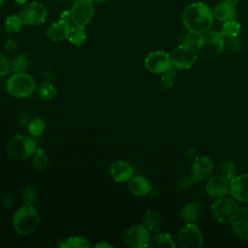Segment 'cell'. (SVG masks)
Here are the masks:
<instances>
[{
  "label": "cell",
  "mask_w": 248,
  "mask_h": 248,
  "mask_svg": "<svg viewBox=\"0 0 248 248\" xmlns=\"http://www.w3.org/2000/svg\"><path fill=\"white\" fill-rule=\"evenodd\" d=\"M181 20L184 27L192 33L202 34L210 30L213 25L214 16L211 9L202 2L188 5L182 12Z\"/></svg>",
  "instance_id": "cell-1"
},
{
  "label": "cell",
  "mask_w": 248,
  "mask_h": 248,
  "mask_svg": "<svg viewBox=\"0 0 248 248\" xmlns=\"http://www.w3.org/2000/svg\"><path fill=\"white\" fill-rule=\"evenodd\" d=\"M12 223L19 234H29L38 228L40 217L33 205L24 203L14 213Z\"/></svg>",
  "instance_id": "cell-2"
},
{
  "label": "cell",
  "mask_w": 248,
  "mask_h": 248,
  "mask_svg": "<svg viewBox=\"0 0 248 248\" xmlns=\"http://www.w3.org/2000/svg\"><path fill=\"white\" fill-rule=\"evenodd\" d=\"M225 47V37L221 32L208 30L199 35L197 49L204 57H217Z\"/></svg>",
  "instance_id": "cell-3"
},
{
  "label": "cell",
  "mask_w": 248,
  "mask_h": 248,
  "mask_svg": "<svg viewBox=\"0 0 248 248\" xmlns=\"http://www.w3.org/2000/svg\"><path fill=\"white\" fill-rule=\"evenodd\" d=\"M6 87L12 96L16 98H27L34 93L36 84L30 75L24 72H16L7 80Z\"/></svg>",
  "instance_id": "cell-4"
},
{
  "label": "cell",
  "mask_w": 248,
  "mask_h": 248,
  "mask_svg": "<svg viewBox=\"0 0 248 248\" xmlns=\"http://www.w3.org/2000/svg\"><path fill=\"white\" fill-rule=\"evenodd\" d=\"M213 217L220 223H232L239 217L240 206L234 199L220 198L211 206Z\"/></svg>",
  "instance_id": "cell-5"
},
{
  "label": "cell",
  "mask_w": 248,
  "mask_h": 248,
  "mask_svg": "<svg viewBox=\"0 0 248 248\" xmlns=\"http://www.w3.org/2000/svg\"><path fill=\"white\" fill-rule=\"evenodd\" d=\"M36 149L35 140L26 135H16L7 144L9 156L16 160H23L32 156Z\"/></svg>",
  "instance_id": "cell-6"
},
{
  "label": "cell",
  "mask_w": 248,
  "mask_h": 248,
  "mask_svg": "<svg viewBox=\"0 0 248 248\" xmlns=\"http://www.w3.org/2000/svg\"><path fill=\"white\" fill-rule=\"evenodd\" d=\"M197 60V51L195 47L185 45L176 46L170 54L171 66L178 70H187L191 68Z\"/></svg>",
  "instance_id": "cell-7"
},
{
  "label": "cell",
  "mask_w": 248,
  "mask_h": 248,
  "mask_svg": "<svg viewBox=\"0 0 248 248\" xmlns=\"http://www.w3.org/2000/svg\"><path fill=\"white\" fill-rule=\"evenodd\" d=\"M94 15V4L92 0H77L71 8L70 19L74 25H87Z\"/></svg>",
  "instance_id": "cell-8"
},
{
  "label": "cell",
  "mask_w": 248,
  "mask_h": 248,
  "mask_svg": "<svg viewBox=\"0 0 248 248\" xmlns=\"http://www.w3.org/2000/svg\"><path fill=\"white\" fill-rule=\"evenodd\" d=\"M178 244L182 248H200L203 244V236L194 223H187L180 228L177 234Z\"/></svg>",
  "instance_id": "cell-9"
},
{
  "label": "cell",
  "mask_w": 248,
  "mask_h": 248,
  "mask_svg": "<svg viewBox=\"0 0 248 248\" xmlns=\"http://www.w3.org/2000/svg\"><path fill=\"white\" fill-rule=\"evenodd\" d=\"M25 25H39L46 18V10L39 2L25 3L18 13Z\"/></svg>",
  "instance_id": "cell-10"
},
{
  "label": "cell",
  "mask_w": 248,
  "mask_h": 248,
  "mask_svg": "<svg viewBox=\"0 0 248 248\" xmlns=\"http://www.w3.org/2000/svg\"><path fill=\"white\" fill-rule=\"evenodd\" d=\"M145 68L153 74H163L171 66L170 55L162 50L152 51L147 54L144 59Z\"/></svg>",
  "instance_id": "cell-11"
},
{
  "label": "cell",
  "mask_w": 248,
  "mask_h": 248,
  "mask_svg": "<svg viewBox=\"0 0 248 248\" xmlns=\"http://www.w3.org/2000/svg\"><path fill=\"white\" fill-rule=\"evenodd\" d=\"M150 232L143 225H136L128 229L124 234L125 243L133 248L148 247Z\"/></svg>",
  "instance_id": "cell-12"
},
{
  "label": "cell",
  "mask_w": 248,
  "mask_h": 248,
  "mask_svg": "<svg viewBox=\"0 0 248 248\" xmlns=\"http://www.w3.org/2000/svg\"><path fill=\"white\" fill-rule=\"evenodd\" d=\"M69 19H70V13L64 12L61 15V17L59 20L49 25V27L46 30V36L53 42H59V41L68 39L72 29V25Z\"/></svg>",
  "instance_id": "cell-13"
},
{
  "label": "cell",
  "mask_w": 248,
  "mask_h": 248,
  "mask_svg": "<svg viewBox=\"0 0 248 248\" xmlns=\"http://www.w3.org/2000/svg\"><path fill=\"white\" fill-rule=\"evenodd\" d=\"M229 193L239 202H248V174L235 175L230 180Z\"/></svg>",
  "instance_id": "cell-14"
},
{
  "label": "cell",
  "mask_w": 248,
  "mask_h": 248,
  "mask_svg": "<svg viewBox=\"0 0 248 248\" xmlns=\"http://www.w3.org/2000/svg\"><path fill=\"white\" fill-rule=\"evenodd\" d=\"M238 2L239 0H220L212 11L214 17L223 23L235 19Z\"/></svg>",
  "instance_id": "cell-15"
},
{
  "label": "cell",
  "mask_w": 248,
  "mask_h": 248,
  "mask_svg": "<svg viewBox=\"0 0 248 248\" xmlns=\"http://www.w3.org/2000/svg\"><path fill=\"white\" fill-rule=\"evenodd\" d=\"M214 170V164L206 156H201L195 159L192 166V175L197 182L208 179Z\"/></svg>",
  "instance_id": "cell-16"
},
{
  "label": "cell",
  "mask_w": 248,
  "mask_h": 248,
  "mask_svg": "<svg viewBox=\"0 0 248 248\" xmlns=\"http://www.w3.org/2000/svg\"><path fill=\"white\" fill-rule=\"evenodd\" d=\"M229 180L221 175H215L209 177L205 186V190L210 197L222 198L229 192Z\"/></svg>",
  "instance_id": "cell-17"
},
{
  "label": "cell",
  "mask_w": 248,
  "mask_h": 248,
  "mask_svg": "<svg viewBox=\"0 0 248 248\" xmlns=\"http://www.w3.org/2000/svg\"><path fill=\"white\" fill-rule=\"evenodd\" d=\"M132 167L125 161L118 160L113 162L109 167V173L113 180L117 182H127L133 175Z\"/></svg>",
  "instance_id": "cell-18"
},
{
  "label": "cell",
  "mask_w": 248,
  "mask_h": 248,
  "mask_svg": "<svg viewBox=\"0 0 248 248\" xmlns=\"http://www.w3.org/2000/svg\"><path fill=\"white\" fill-rule=\"evenodd\" d=\"M128 188L133 195L138 197L145 196L151 191V185L149 181L141 175L131 177L128 181Z\"/></svg>",
  "instance_id": "cell-19"
},
{
  "label": "cell",
  "mask_w": 248,
  "mask_h": 248,
  "mask_svg": "<svg viewBox=\"0 0 248 248\" xmlns=\"http://www.w3.org/2000/svg\"><path fill=\"white\" fill-rule=\"evenodd\" d=\"M202 213V206L199 202H191L184 205L180 210V217L186 223H194L199 219Z\"/></svg>",
  "instance_id": "cell-20"
},
{
  "label": "cell",
  "mask_w": 248,
  "mask_h": 248,
  "mask_svg": "<svg viewBox=\"0 0 248 248\" xmlns=\"http://www.w3.org/2000/svg\"><path fill=\"white\" fill-rule=\"evenodd\" d=\"M141 221L143 223V226L149 231L157 232L160 230L161 227V218L157 211L150 209L144 212L142 215Z\"/></svg>",
  "instance_id": "cell-21"
},
{
  "label": "cell",
  "mask_w": 248,
  "mask_h": 248,
  "mask_svg": "<svg viewBox=\"0 0 248 248\" xmlns=\"http://www.w3.org/2000/svg\"><path fill=\"white\" fill-rule=\"evenodd\" d=\"M148 247L157 248V247H170L174 248L175 243L172 237L169 233L161 232L155 234L153 237H150Z\"/></svg>",
  "instance_id": "cell-22"
},
{
  "label": "cell",
  "mask_w": 248,
  "mask_h": 248,
  "mask_svg": "<svg viewBox=\"0 0 248 248\" xmlns=\"http://www.w3.org/2000/svg\"><path fill=\"white\" fill-rule=\"evenodd\" d=\"M58 245L63 248H88L89 241L82 236H71L67 239L61 240Z\"/></svg>",
  "instance_id": "cell-23"
},
{
  "label": "cell",
  "mask_w": 248,
  "mask_h": 248,
  "mask_svg": "<svg viewBox=\"0 0 248 248\" xmlns=\"http://www.w3.org/2000/svg\"><path fill=\"white\" fill-rule=\"evenodd\" d=\"M68 40L71 44L75 46H81L82 44H84V42L86 41V33L84 26H72Z\"/></svg>",
  "instance_id": "cell-24"
},
{
  "label": "cell",
  "mask_w": 248,
  "mask_h": 248,
  "mask_svg": "<svg viewBox=\"0 0 248 248\" xmlns=\"http://www.w3.org/2000/svg\"><path fill=\"white\" fill-rule=\"evenodd\" d=\"M33 155L34 169L38 171L45 170L48 164V158L46 151L43 148H37Z\"/></svg>",
  "instance_id": "cell-25"
},
{
  "label": "cell",
  "mask_w": 248,
  "mask_h": 248,
  "mask_svg": "<svg viewBox=\"0 0 248 248\" xmlns=\"http://www.w3.org/2000/svg\"><path fill=\"white\" fill-rule=\"evenodd\" d=\"M232 229L238 237L248 239V220L238 217L232 222Z\"/></svg>",
  "instance_id": "cell-26"
},
{
  "label": "cell",
  "mask_w": 248,
  "mask_h": 248,
  "mask_svg": "<svg viewBox=\"0 0 248 248\" xmlns=\"http://www.w3.org/2000/svg\"><path fill=\"white\" fill-rule=\"evenodd\" d=\"M240 29H241L240 23H238L235 19L230 20V21H227V22L223 23V26H222V29H221V34L225 38L237 37V35L240 32Z\"/></svg>",
  "instance_id": "cell-27"
},
{
  "label": "cell",
  "mask_w": 248,
  "mask_h": 248,
  "mask_svg": "<svg viewBox=\"0 0 248 248\" xmlns=\"http://www.w3.org/2000/svg\"><path fill=\"white\" fill-rule=\"evenodd\" d=\"M218 171H219V175L225 177L227 180L230 181L232 178L235 176V172H236L235 164L232 161L225 160L221 162V164L219 165Z\"/></svg>",
  "instance_id": "cell-28"
},
{
  "label": "cell",
  "mask_w": 248,
  "mask_h": 248,
  "mask_svg": "<svg viewBox=\"0 0 248 248\" xmlns=\"http://www.w3.org/2000/svg\"><path fill=\"white\" fill-rule=\"evenodd\" d=\"M23 24L24 23L22 21V18L20 17V16L18 14L12 15L6 18L5 29L8 33H16L21 29Z\"/></svg>",
  "instance_id": "cell-29"
},
{
  "label": "cell",
  "mask_w": 248,
  "mask_h": 248,
  "mask_svg": "<svg viewBox=\"0 0 248 248\" xmlns=\"http://www.w3.org/2000/svg\"><path fill=\"white\" fill-rule=\"evenodd\" d=\"M55 94H56V88L52 83L47 81L42 82L37 89V95L42 100H50L55 96Z\"/></svg>",
  "instance_id": "cell-30"
},
{
  "label": "cell",
  "mask_w": 248,
  "mask_h": 248,
  "mask_svg": "<svg viewBox=\"0 0 248 248\" xmlns=\"http://www.w3.org/2000/svg\"><path fill=\"white\" fill-rule=\"evenodd\" d=\"M160 78V85L162 88L167 89L170 88L175 80V68L170 67L169 70L165 71L163 74H161Z\"/></svg>",
  "instance_id": "cell-31"
},
{
  "label": "cell",
  "mask_w": 248,
  "mask_h": 248,
  "mask_svg": "<svg viewBox=\"0 0 248 248\" xmlns=\"http://www.w3.org/2000/svg\"><path fill=\"white\" fill-rule=\"evenodd\" d=\"M44 130H45V122L42 118L36 117L29 122L28 131L32 136L38 137L44 132Z\"/></svg>",
  "instance_id": "cell-32"
},
{
  "label": "cell",
  "mask_w": 248,
  "mask_h": 248,
  "mask_svg": "<svg viewBox=\"0 0 248 248\" xmlns=\"http://www.w3.org/2000/svg\"><path fill=\"white\" fill-rule=\"evenodd\" d=\"M28 67V59L25 54L17 55L13 61V70L15 72H24Z\"/></svg>",
  "instance_id": "cell-33"
},
{
  "label": "cell",
  "mask_w": 248,
  "mask_h": 248,
  "mask_svg": "<svg viewBox=\"0 0 248 248\" xmlns=\"http://www.w3.org/2000/svg\"><path fill=\"white\" fill-rule=\"evenodd\" d=\"M197 181L195 180L194 176L192 174L190 175H184L182 176L176 183V188L178 191H185L189 189L193 184H195Z\"/></svg>",
  "instance_id": "cell-34"
},
{
  "label": "cell",
  "mask_w": 248,
  "mask_h": 248,
  "mask_svg": "<svg viewBox=\"0 0 248 248\" xmlns=\"http://www.w3.org/2000/svg\"><path fill=\"white\" fill-rule=\"evenodd\" d=\"M198 38H199L198 34H195L192 32L185 33L181 38V45H185V46L196 48L198 44Z\"/></svg>",
  "instance_id": "cell-35"
},
{
  "label": "cell",
  "mask_w": 248,
  "mask_h": 248,
  "mask_svg": "<svg viewBox=\"0 0 248 248\" xmlns=\"http://www.w3.org/2000/svg\"><path fill=\"white\" fill-rule=\"evenodd\" d=\"M23 200H24V202L26 204L33 205L36 202V200H37L36 191L33 187L28 186L24 189V191H23Z\"/></svg>",
  "instance_id": "cell-36"
},
{
  "label": "cell",
  "mask_w": 248,
  "mask_h": 248,
  "mask_svg": "<svg viewBox=\"0 0 248 248\" xmlns=\"http://www.w3.org/2000/svg\"><path fill=\"white\" fill-rule=\"evenodd\" d=\"M10 72V65L6 57L0 52V77H5Z\"/></svg>",
  "instance_id": "cell-37"
},
{
  "label": "cell",
  "mask_w": 248,
  "mask_h": 248,
  "mask_svg": "<svg viewBox=\"0 0 248 248\" xmlns=\"http://www.w3.org/2000/svg\"><path fill=\"white\" fill-rule=\"evenodd\" d=\"M228 40V45L230 46L231 49L232 50H238L241 47V44L239 43V40L237 37H233V38H225Z\"/></svg>",
  "instance_id": "cell-38"
},
{
  "label": "cell",
  "mask_w": 248,
  "mask_h": 248,
  "mask_svg": "<svg viewBox=\"0 0 248 248\" xmlns=\"http://www.w3.org/2000/svg\"><path fill=\"white\" fill-rule=\"evenodd\" d=\"M16 47V42L14 39H9L5 44V48L8 51H13Z\"/></svg>",
  "instance_id": "cell-39"
},
{
  "label": "cell",
  "mask_w": 248,
  "mask_h": 248,
  "mask_svg": "<svg viewBox=\"0 0 248 248\" xmlns=\"http://www.w3.org/2000/svg\"><path fill=\"white\" fill-rule=\"evenodd\" d=\"M239 217L248 220V205H245V206H241V207H240V214H239Z\"/></svg>",
  "instance_id": "cell-40"
},
{
  "label": "cell",
  "mask_w": 248,
  "mask_h": 248,
  "mask_svg": "<svg viewBox=\"0 0 248 248\" xmlns=\"http://www.w3.org/2000/svg\"><path fill=\"white\" fill-rule=\"evenodd\" d=\"M95 247L97 248H101V247H108V248H110V247H112V245H110V244H108V243H107V242H100V243H97V244H95Z\"/></svg>",
  "instance_id": "cell-41"
},
{
  "label": "cell",
  "mask_w": 248,
  "mask_h": 248,
  "mask_svg": "<svg viewBox=\"0 0 248 248\" xmlns=\"http://www.w3.org/2000/svg\"><path fill=\"white\" fill-rule=\"evenodd\" d=\"M16 1L18 4H25V2H26V0H16Z\"/></svg>",
  "instance_id": "cell-42"
},
{
  "label": "cell",
  "mask_w": 248,
  "mask_h": 248,
  "mask_svg": "<svg viewBox=\"0 0 248 248\" xmlns=\"http://www.w3.org/2000/svg\"><path fill=\"white\" fill-rule=\"evenodd\" d=\"M92 1H96V2H102V1H105V0H92Z\"/></svg>",
  "instance_id": "cell-43"
},
{
  "label": "cell",
  "mask_w": 248,
  "mask_h": 248,
  "mask_svg": "<svg viewBox=\"0 0 248 248\" xmlns=\"http://www.w3.org/2000/svg\"><path fill=\"white\" fill-rule=\"evenodd\" d=\"M3 2H4V0H0V6L3 4Z\"/></svg>",
  "instance_id": "cell-44"
}]
</instances>
